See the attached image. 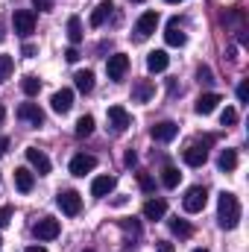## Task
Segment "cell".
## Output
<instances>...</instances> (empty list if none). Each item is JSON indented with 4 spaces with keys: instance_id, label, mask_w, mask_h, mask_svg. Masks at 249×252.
I'll return each mask as SVG.
<instances>
[{
    "instance_id": "cell-1",
    "label": "cell",
    "mask_w": 249,
    "mask_h": 252,
    "mask_svg": "<svg viewBox=\"0 0 249 252\" xmlns=\"http://www.w3.org/2000/svg\"><path fill=\"white\" fill-rule=\"evenodd\" d=\"M217 223L223 229H235L241 223V202L232 190H223L217 199Z\"/></svg>"
},
{
    "instance_id": "cell-2",
    "label": "cell",
    "mask_w": 249,
    "mask_h": 252,
    "mask_svg": "<svg viewBox=\"0 0 249 252\" xmlns=\"http://www.w3.org/2000/svg\"><path fill=\"white\" fill-rule=\"evenodd\" d=\"M208 144H214V135H205L202 141H196V144H190L185 153H182V158H185L187 167H202L205 164V158H208Z\"/></svg>"
},
{
    "instance_id": "cell-3",
    "label": "cell",
    "mask_w": 249,
    "mask_h": 252,
    "mask_svg": "<svg viewBox=\"0 0 249 252\" xmlns=\"http://www.w3.org/2000/svg\"><path fill=\"white\" fill-rule=\"evenodd\" d=\"M12 27H15V32L18 35H32L35 32V12L32 9H18L15 15H12Z\"/></svg>"
},
{
    "instance_id": "cell-4",
    "label": "cell",
    "mask_w": 249,
    "mask_h": 252,
    "mask_svg": "<svg viewBox=\"0 0 249 252\" xmlns=\"http://www.w3.org/2000/svg\"><path fill=\"white\" fill-rule=\"evenodd\" d=\"M205 202H208V190L202 188V185H193V188H187L185 199H182V208H185L187 214H196V211L205 208Z\"/></svg>"
},
{
    "instance_id": "cell-5",
    "label": "cell",
    "mask_w": 249,
    "mask_h": 252,
    "mask_svg": "<svg viewBox=\"0 0 249 252\" xmlns=\"http://www.w3.org/2000/svg\"><path fill=\"white\" fill-rule=\"evenodd\" d=\"M59 232H62V226H59L56 217H41V220L32 226V235H35L38 241H53V238H59Z\"/></svg>"
},
{
    "instance_id": "cell-6",
    "label": "cell",
    "mask_w": 249,
    "mask_h": 252,
    "mask_svg": "<svg viewBox=\"0 0 249 252\" xmlns=\"http://www.w3.org/2000/svg\"><path fill=\"white\" fill-rule=\"evenodd\" d=\"M156 27H158V12H144L141 18H138V24H135V38L138 41H144V38H150L153 32H156Z\"/></svg>"
},
{
    "instance_id": "cell-7",
    "label": "cell",
    "mask_w": 249,
    "mask_h": 252,
    "mask_svg": "<svg viewBox=\"0 0 249 252\" xmlns=\"http://www.w3.org/2000/svg\"><path fill=\"white\" fill-rule=\"evenodd\" d=\"M56 205L62 208V214L73 217V214H79V208H82V196H79L76 190H62V193L56 196Z\"/></svg>"
},
{
    "instance_id": "cell-8",
    "label": "cell",
    "mask_w": 249,
    "mask_h": 252,
    "mask_svg": "<svg viewBox=\"0 0 249 252\" xmlns=\"http://www.w3.org/2000/svg\"><path fill=\"white\" fill-rule=\"evenodd\" d=\"M106 70H109V79L121 82V79L126 76V70H129V56H124V53H115V56H109Z\"/></svg>"
},
{
    "instance_id": "cell-9",
    "label": "cell",
    "mask_w": 249,
    "mask_h": 252,
    "mask_svg": "<svg viewBox=\"0 0 249 252\" xmlns=\"http://www.w3.org/2000/svg\"><path fill=\"white\" fill-rule=\"evenodd\" d=\"M18 118H21L24 124H32V126L44 124V112H41L38 103H21V106H18Z\"/></svg>"
},
{
    "instance_id": "cell-10",
    "label": "cell",
    "mask_w": 249,
    "mask_h": 252,
    "mask_svg": "<svg viewBox=\"0 0 249 252\" xmlns=\"http://www.w3.org/2000/svg\"><path fill=\"white\" fill-rule=\"evenodd\" d=\"M150 135H153V141L167 144V141H173V138L179 135V124H173V121H161V124H156L153 129H150Z\"/></svg>"
},
{
    "instance_id": "cell-11",
    "label": "cell",
    "mask_w": 249,
    "mask_h": 252,
    "mask_svg": "<svg viewBox=\"0 0 249 252\" xmlns=\"http://www.w3.org/2000/svg\"><path fill=\"white\" fill-rule=\"evenodd\" d=\"M94 167H97V158L88 156V153H79V156L70 158V173H73V176H85V173H91Z\"/></svg>"
},
{
    "instance_id": "cell-12",
    "label": "cell",
    "mask_w": 249,
    "mask_h": 252,
    "mask_svg": "<svg viewBox=\"0 0 249 252\" xmlns=\"http://www.w3.org/2000/svg\"><path fill=\"white\" fill-rule=\"evenodd\" d=\"M109 124H112L115 132H126L132 126V118H129V112L124 106H109Z\"/></svg>"
},
{
    "instance_id": "cell-13",
    "label": "cell",
    "mask_w": 249,
    "mask_h": 252,
    "mask_svg": "<svg viewBox=\"0 0 249 252\" xmlns=\"http://www.w3.org/2000/svg\"><path fill=\"white\" fill-rule=\"evenodd\" d=\"M164 41L170 44V47H182L187 41V35L182 32V24H179V18H170L167 21V32H164Z\"/></svg>"
},
{
    "instance_id": "cell-14",
    "label": "cell",
    "mask_w": 249,
    "mask_h": 252,
    "mask_svg": "<svg viewBox=\"0 0 249 252\" xmlns=\"http://www.w3.org/2000/svg\"><path fill=\"white\" fill-rule=\"evenodd\" d=\"M50 106H53V112H56V115H67V112H70V106H73V91H70V88L56 91V94L50 97Z\"/></svg>"
},
{
    "instance_id": "cell-15",
    "label": "cell",
    "mask_w": 249,
    "mask_h": 252,
    "mask_svg": "<svg viewBox=\"0 0 249 252\" xmlns=\"http://www.w3.org/2000/svg\"><path fill=\"white\" fill-rule=\"evenodd\" d=\"M27 161L35 167V173H38V176H47V173H50V158H47L41 150L30 147V150H27Z\"/></svg>"
},
{
    "instance_id": "cell-16",
    "label": "cell",
    "mask_w": 249,
    "mask_h": 252,
    "mask_svg": "<svg viewBox=\"0 0 249 252\" xmlns=\"http://www.w3.org/2000/svg\"><path fill=\"white\" fill-rule=\"evenodd\" d=\"M121 229L126 235V250H135L141 241V223L138 220H121Z\"/></svg>"
},
{
    "instance_id": "cell-17",
    "label": "cell",
    "mask_w": 249,
    "mask_h": 252,
    "mask_svg": "<svg viewBox=\"0 0 249 252\" xmlns=\"http://www.w3.org/2000/svg\"><path fill=\"white\" fill-rule=\"evenodd\" d=\"M167 64H170L167 50H153V53L147 56V70H150V73H161V70H167Z\"/></svg>"
},
{
    "instance_id": "cell-18",
    "label": "cell",
    "mask_w": 249,
    "mask_h": 252,
    "mask_svg": "<svg viewBox=\"0 0 249 252\" xmlns=\"http://www.w3.org/2000/svg\"><path fill=\"white\" fill-rule=\"evenodd\" d=\"M153 94H156V85H153L150 79H138V82L132 85V100H135V103H147Z\"/></svg>"
},
{
    "instance_id": "cell-19",
    "label": "cell",
    "mask_w": 249,
    "mask_h": 252,
    "mask_svg": "<svg viewBox=\"0 0 249 252\" xmlns=\"http://www.w3.org/2000/svg\"><path fill=\"white\" fill-rule=\"evenodd\" d=\"M220 103H223V97L214 94V91H208V94H202V97L196 100V115H211Z\"/></svg>"
},
{
    "instance_id": "cell-20",
    "label": "cell",
    "mask_w": 249,
    "mask_h": 252,
    "mask_svg": "<svg viewBox=\"0 0 249 252\" xmlns=\"http://www.w3.org/2000/svg\"><path fill=\"white\" fill-rule=\"evenodd\" d=\"M112 9H115V6H112V0H103V3H97V6H94V12H91V21H88V24H91V27H103V24L109 21Z\"/></svg>"
},
{
    "instance_id": "cell-21",
    "label": "cell",
    "mask_w": 249,
    "mask_h": 252,
    "mask_svg": "<svg viewBox=\"0 0 249 252\" xmlns=\"http://www.w3.org/2000/svg\"><path fill=\"white\" fill-rule=\"evenodd\" d=\"M115 185H118L115 176H97V179L91 182V193H94V196H109V193L115 190Z\"/></svg>"
},
{
    "instance_id": "cell-22",
    "label": "cell",
    "mask_w": 249,
    "mask_h": 252,
    "mask_svg": "<svg viewBox=\"0 0 249 252\" xmlns=\"http://www.w3.org/2000/svg\"><path fill=\"white\" fill-rule=\"evenodd\" d=\"M15 185H18L21 193H30L32 185H35V173L27 170V167H18V170H15Z\"/></svg>"
},
{
    "instance_id": "cell-23",
    "label": "cell",
    "mask_w": 249,
    "mask_h": 252,
    "mask_svg": "<svg viewBox=\"0 0 249 252\" xmlns=\"http://www.w3.org/2000/svg\"><path fill=\"white\" fill-rule=\"evenodd\" d=\"M167 214V202L164 199H150V202H144V217L147 220H161Z\"/></svg>"
},
{
    "instance_id": "cell-24",
    "label": "cell",
    "mask_w": 249,
    "mask_h": 252,
    "mask_svg": "<svg viewBox=\"0 0 249 252\" xmlns=\"http://www.w3.org/2000/svg\"><path fill=\"white\" fill-rule=\"evenodd\" d=\"M73 85H76L82 94H88V91L94 88V70H76V73H73Z\"/></svg>"
},
{
    "instance_id": "cell-25",
    "label": "cell",
    "mask_w": 249,
    "mask_h": 252,
    "mask_svg": "<svg viewBox=\"0 0 249 252\" xmlns=\"http://www.w3.org/2000/svg\"><path fill=\"white\" fill-rule=\"evenodd\" d=\"M217 167H220L223 173H232V170L238 167V150H223L220 158H217Z\"/></svg>"
},
{
    "instance_id": "cell-26",
    "label": "cell",
    "mask_w": 249,
    "mask_h": 252,
    "mask_svg": "<svg viewBox=\"0 0 249 252\" xmlns=\"http://www.w3.org/2000/svg\"><path fill=\"white\" fill-rule=\"evenodd\" d=\"M82 35H85V32H82V21H79V18H70V21H67V38H70V47H76V44L82 41Z\"/></svg>"
},
{
    "instance_id": "cell-27",
    "label": "cell",
    "mask_w": 249,
    "mask_h": 252,
    "mask_svg": "<svg viewBox=\"0 0 249 252\" xmlns=\"http://www.w3.org/2000/svg\"><path fill=\"white\" fill-rule=\"evenodd\" d=\"M21 88H24L27 97H35V94L41 91V79H38V76H24V79H21Z\"/></svg>"
},
{
    "instance_id": "cell-28",
    "label": "cell",
    "mask_w": 249,
    "mask_h": 252,
    "mask_svg": "<svg viewBox=\"0 0 249 252\" xmlns=\"http://www.w3.org/2000/svg\"><path fill=\"white\" fill-rule=\"evenodd\" d=\"M179 179H182V173H179L176 167H164V170H161V185H164V188H176Z\"/></svg>"
},
{
    "instance_id": "cell-29",
    "label": "cell",
    "mask_w": 249,
    "mask_h": 252,
    "mask_svg": "<svg viewBox=\"0 0 249 252\" xmlns=\"http://www.w3.org/2000/svg\"><path fill=\"white\" fill-rule=\"evenodd\" d=\"M91 132H94V118H91V115H82V118L76 121V135H79V138H88Z\"/></svg>"
},
{
    "instance_id": "cell-30",
    "label": "cell",
    "mask_w": 249,
    "mask_h": 252,
    "mask_svg": "<svg viewBox=\"0 0 249 252\" xmlns=\"http://www.w3.org/2000/svg\"><path fill=\"white\" fill-rule=\"evenodd\" d=\"M170 232H173V235H179V238H190V232H193V229L187 226L185 220L173 217V220H170Z\"/></svg>"
},
{
    "instance_id": "cell-31",
    "label": "cell",
    "mask_w": 249,
    "mask_h": 252,
    "mask_svg": "<svg viewBox=\"0 0 249 252\" xmlns=\"http://www.w3.org/2000/svg\"><path fill=\"white\" fill-rule=\"evenodd\" d=\"M12 67H15V59L12 56H0V82H6L12 76Z\"/></svg>"
},
{
    "instance_id": "cell-32",
    "label": "cell",
    "mask_w": 249,
    "mask_h": 252,
    "mask_svg": "<svg viewBox=\"0 0 249 252\" xmlns=\"http://www.w3.org/2000/svg\"><path fill=\"white\" fill-rule=\"evenodd\" d=\"M220 124H223V126H235V124H238V109L226 106V109H223V115H220Z\"/></svg>"
},
{
    "instance_id": "cell-33",
    "label": "cell",
    "mask_w": 249,
    "mask_h": 252,
    "mask_svg": "<svg viewBox=\"0 0 249 252\" xmlns=\"http://www.w3.org/2000/svg\"><path fill=\"white\" fill-rule=\"evenodd\" d=\"M196 79H199V82H205V85H211V82H214V73H211V67L199 64V67H196Z\"/></svg>"
},
{
    "instance_id": "cell-34",
    "label": "cell",
    "mask_w": 249,
    "mask_h": 252,
    "mask_svg": "<svg viewBox=\"0 0 249 252\" xmlns=\"http://www.w3.org/2000/svg\"><path fill=\"white\" fill-rule=\"evenodd\" d=\"M138 185H141V190H147V193H153V190H156L153 176H147V173H141V176H138Z\"/></svg>"
},
{
    "instance_id": "cell-35",
    "label": "cell",
    "mask_w": 249,
    "mask_h": 252,
    "mask_svg": "<svg viewBox=\"0 0 249 252\" xmlns=\"http://www.w3.org/2000/svg\"><path fill=\"white\" fill-rule=\"evenodd\" d=\"M12 223V205H0V229H6Z\"/></svg>"
},
{
    "instance_id": "cell-36",
    "label": "cell",
    "mask_w": 249,
    "mask_h": 252,
    "mask_svg": "<svg viewBox=\"0 0 249 252\" xmlns=\"http://www.w3.org/2000/svg\"><path fill=\"white\" fill-rule=\"evenodd\" d=\"M53 3H56V0H32V6H35V9H41V12H50V9H53Z\"/></svg>"
},
{
    "instance_id": "cell-37",
    "label": "cell",
    "mask_w": 249,
    "mask_h": 252,
    "mask_svg": "<svg viewBox=\"0 0 249 252\" xmlns=\"http://www.w3.org/2000/svg\"><path fill=\"white\" fill-rule=\"evenodd\" d=\"M247 97H249V85H247V82H241V85H238V100H241V103H247Z\"/></svg>"
},
{
    "instance_id": "cell-38",
    "label": "cell",
    "mask_w": 249,
    "mask_h": 252,
    "mask_svg": "<svg viewBox=\"0 0 249 252\" xmlns=\"http://www.w3.org/2000/svg\"><path fill=\"white\" fill-rule=\"evenodd\" d=\"M64 59H67L70 64H73V62H79V50H76V47H67V53H64Z\"/></svg>"
},
{
    "instance_id": "cell-39",
    "label": "cell",
    "mask_w": 249,
    "mask_h": 252,
    "mask_svg": "<svg viewBox=\"0 0 249 252\" xmlns=\"http://www.w3.org/2000/svg\"><path fill=\"white\" fill-rule=\"evenodd\" d=\"M156 252H176V250H173V244H167V241H158V244H156Z\"/></svg>"
},
{
    "instance_id": "cell-40",
    "label": "cell",
    "mask_w": 249,
    "mask_h": 252,
    "mask_svg": "<svg viewBox=\"0 0 249 252\" xmlns=\"http://www.w3.org/2000/svg\"><path fill=\"white\" fill-rule=\"evenodd\" d=\"M135 161H138V156H135V153L129 150V153L124 156V164H126V167H135Z\"/></svg>"
},
{
    "instance_id": "cell-41",
    "label": "cell",
    "mask_w": 249,
    "mask_h": 252,
    "mask_svg": "<svg viewBox=\"0 0 249 252\" xmlns=\"http://www.w3.org/2000/svg\"><path fill=\"white\" fill-rule=\"evenodd\" d=\"M126 202H129V196H124V193H121V196H115V199H112V205H115V208H124Z\"/></svg>"
},
{
    "instance_id": "cell-42",
    "label": "cell",
    "mask_w": 249,
    "mask_h": 252,
    "mask_svg": "<svg viewBox=\"0 0 249 252\" xmlns=\"http://www.w3.org/2000/svg\"><path fill=\"white\" fill-rule=\"evenodd\" d=\"M21 53H24L27 59H32V56H35V47H32V44H24V50H21Z\"/></svg>"
},
{
    "instance_id": "cell-43",
    "label": "cell",
    "mask_w": 249,
    "mask_h": 252,
    "mask_svg": "<svg viewBox=\"0 0 249 252\" xmlns=\"http://www.w3.org/2000/svg\"><path fill=\"white\" fill-rule=\"evenodd\" d=\"M6 150H9V141H6V138H0V156H6Z\"/></svg>"
},
{
    "instance_id": "cell-44",
    "label": "cell",
    "mask_w": 249,
    "mask_h": 252,
    "mask_svg": "<svg viewBox=\"0 0 249 252\" xmlns=\"http://www.w3.org/2000/svg\"><path fill=\"white\" fill-rule=\"evenodd\" d=\"M24 252H47V250H44V247H27Z\"/></svg>"
},
{
    "instance_id": "cell-45",
    "label": "cell",
    "mask_w": 249,
    "mask_h": 252,
    "mask_svg": "<svg viewBox=\"0 0 249 252\" xmlns=\"http://www.w3.org/2000/svg\"><path fill=\"white\" fill-rule=\"evenodd\" d=\"M3 118H6V109L0 106V126H3Z\"/></svg>"
},
{
    "instance_id": "cell-46",
    "label": "cell",
    "mask_w": 249,
    "mask_h": 252,
    "mask_svg": "<svg viewBox=\"0 0 249 252\" xmlns=\"http://www.w3.org/2000/svg\"><path fill=\"white\" fill-rule=\"evenodd\" d=\"M164 3H182V0H164Z\"/></svg>"
},
{
    "instance_id": "cell-47",
    "label": "cell",
    "mask_w": 249,
    "mask_h": 252,
    "mask_svg": "<svg viewBox=\"0 0 249 252\" xmlns=\"http://www.w3.org/2000/svg\"><path fill=\"white\" fill-rule=\"evenodd\" d=\"M193 252H208V250H193Z\"/></svg>"
},
{
    "instance_id": "cell-48",
    "label": "cell",
    "mask_w": 249,
    "mask_h": 252,
    "mask_svg": "<svg viewBox=\"0 0 249 252\" xmlns=\"http://www.w3.org/2000/svg\"><path fill=\"white\" fill-rule=\"evenodd\" d=\"M132 3H144V0H132Z\"/></svg>"
},
{
    "instance_id": "cell-49",
    "label": "cell",
    "mask_w": 249,
    "mask_h": 252,
    "mask_svg": "<svg viewBox=\"0 0 249 252\" xmlns=\"http://www.w3.org/2000/svg\"><path fill=\"white\" fill-rule=\"evenodd\" d=\"M0 247H3V238H0Z\"/></svg>"
},
{
    "instance_id": "cell-50",
    "label": "cell",
    "mask_w": 249,
    "mask_h": 252,
    "mask_svg": "<svg viewBox=\"0 0 249 252\" xmlns=\"http://www.w3.org/2000/svg\"><path fill=\"white\" fill-rule=\"evenodd\" d=\"M85 252H94V250H85Z\"/></svg>"
}]
</instances>
